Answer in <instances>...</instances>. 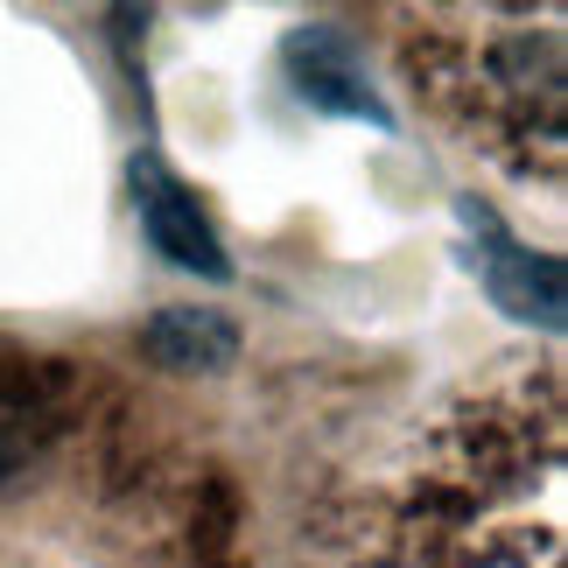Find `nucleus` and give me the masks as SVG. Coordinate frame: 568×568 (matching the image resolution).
<instances>
[{"label": "nucleus", "instance_id": "1", "mask_svg": "<svg viewBox=\"0 0 568 568\" xmlns=\"http://www.w3.org/2000/svg\"><path fill=\"white\" fill-rule=\"evenodd\" d=\"M126 183H134V211H141L148 246H155L169 267L204 274V281H225V274H232L225 239L211 232V217H204V204H196V190H190L162 155H134Z\"/></svg>", "mask_w": 568, "mask_h": 568}, {"label": "nucleus", "instance_id": "2", "mask_svg": "<svg viewBox=\"0 0 568 568\" xmlns=\"http://www.w3.org/2000/svg\"><path fill=\"white\" fill-rule=\"evenodd\" d=\"M281 63H288L302 105H316V113H331V120L393 126L386 99L373 92V78H365V63H358V50H352V36L331 29V21H310V29H295L288 50H281Z\"/></svg>", "mask_w": 568, "mask_h": 568}, {"label": "nucleus", "instance_id": "3", "mask_svg": "<svg viewBox=\"0 0 568 568\" xmlns=\"http://www.w3.org/2000/svg\"><path fill=\"white\" fill-rule=\"evenodd\" d=\"M464 217L485 232V253H470V260H477V274H485V288H491L498 310L519 316V323H540V331H561V302H568L561 260L519 246V239L498 225L491 211H477V204H464Z\"/></svg>", "mask_w": 568, "mask_h": 568}, {"label": "nucleus", "instance_id": "4", "mask_svg": "<svg viewBox=\"0 0 568 568\" xmlns=\"http://www.w3.org/2000/svg\"><path fill=\"white\" fill-rule=\"evenodd\" d=\"M148 352L176 365V373H225L239 358V331L217 310H162L148 323Z\"/></svg>", "mask_w": 568, "mask_h": 568}]
</instances>
